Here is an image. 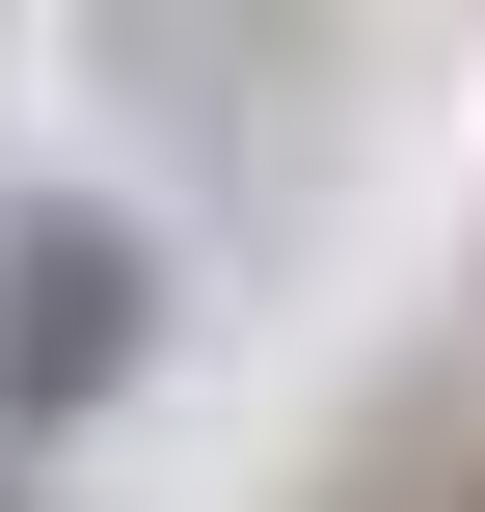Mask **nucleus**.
Wrapping results in <instances>:
<instances>
[{
	"label": "nucleus",
	"instance_id": "nucleus-1",
	"mask_svg": "<svg viewBox=\"0 0 485 512\" xmlns=\"http://www.w3.org/2000/svg\"><path fill=\"white\" fill-rule=\"evenodd\" d=\"M135 378H162V243H135L108 189H27V216H0V459H27V432H108Z\"/></svg>",
	"mask_w": 485,
	"mask_h": 512
},
{
	"label": "nucleus",
	"instance_id": "nucleus-2",
	"mask_svg": "<svg viewBox=\"0 0 485 512\" xmlns=\"http://www.w3.org/2000/svg\"><path fill=\"white\" fill-rule=\"evenodd\" d=\"M459 512H485V459H459Z\"/></svg>",
	"mask_w": 485,
	"mask_h": 512
}]
</instances>
